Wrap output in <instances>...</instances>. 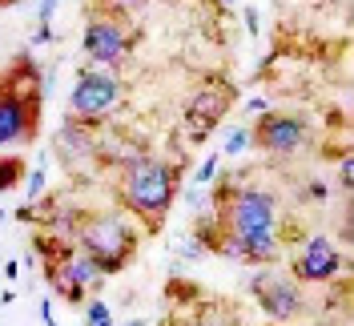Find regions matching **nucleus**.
Listing matches in <instances>:
<instances>
[{
  "label": "nucleus",
  "instance_id": "obj_1",
  "mask_svg": "<svg viewBox=\"0 0 354 326\" xmlns=\"http://www.w3.org/2000/svg\"><path fill=\"white\" fill-rule=\"evenodd\" d=\"M214 214H218L221 238L218 254L238 258L245 266H274L282 262V242H278V197L258 185H238L234 177H221L214 194Z\"/></svg>",
  "mask_w": 354,
  "mask_h": 326
},
{
  "label": "nucleus",
  "instance_id": "obj_2",
  "mask_svg": "<svg viewBox=\"0 0 354 326\" xmlns=\"http://www.w3.org/2000/svg\"><path fill=\"white\" fill-rule=\"evenodd\" d=\"M177 194H181V165L177 161L149 157V153L133 157L129 165L121 170V181H117L121 206L133 217H141L149 234L161 230V221H165V214H169V206H174Z\"/></svg>",
  "mask_w": 354,
  "mask_h": 326
},
{
  "label": "nucleus",
  "instance_id": "obj_3",
  "mask_svg": "<svg viewBox=\"0 0 354 326\" xmlns=\"http://www.w3.org/2000/svg\"><path fill=\"white\" fill-rule=\"evenodd\" d=\"M41 65L21 53L0 77V153L32 145L41 133Z\"/></svg>",
  "mask_w": 354,
  "mask_h": 326
},
{
  "label": "nucleus",
  "instance_id": "obj_4",
  "mask_svg": "<svg viewBox=\"0 0 354 326\" xmlns=\"http://www.w3.org/2000/svg\"><path fill=\"white\" fill-rule=\"evenodd\" d=\"M77 246L85 250L88 258L97 262L105 274H117L125 270L141 246V234L133 230V221L125 214H85V221L77 226Z\"/></svg>",
  "mask_w": 354,
  "mask_h": 326
},
{
  "label": "nucleus",
  "instance_id": "obj_5",
  "mask_svg": "<svg viewBox=\"0 0 354 326\" xmlns=\"http://www.w3.org/2000/svg\"><path fill=\"white\" fill-rule=\"evenodd\" d=\"M121 109V81L113 77V69L81 65L77 69V85L68 93V113L81 125H101Z\"/></svg>",
  "mask_w": 354,
  "mask_h": 326
},
{
  "label": "nucleus",
  "instance_id": "obj_6",
  "mask_svg": "<svg viewBox=\"0 0 354 326\" xmlns=\"http://www.w3.org/2000/svg\"><path fill=\"white\" fill-rule=\"evenodd\" d=\"M44 278H48V286H53L65 302H85L88 290H101L109 274L88 258L81 246H73V242H68L65 254H61L57 262H44Z\"/></svg>",
  "mask_w": 354,
  "mask_h": 326
},
{
  "label": "nucleus",
  "instance_id": "obj_7",
  "mask_svg": "<svg viewBox=\"0 0 354 326\" xmlns=\"http://www.w3.org/2000/svg\"><path fill=\"white\" fill-rule=\"evenodd\" d=\"M133 44H137V37H133V28L125 17H113V12H101V8L88 12L85 57L97 69H117L133 53Z\"/></svg>",
  "mask_w": 354,
  "mask_h": 326
},
{
  "label": "nucleus",
  "instance_id": "obj_8",
  "mask_svg": "<svg viewBox=\"0 0 354 326\" xmlns=\"http://www.w3.org/2000/svg\"><path fill=\"white\" fill-rule=\"evenodd\" d=\"M238 101V89L230 85L221 73H209L198 89H194V97H189V105H185V133H189V141L201 145L214 125H218L221 117L230 113V105Z\"/></svg>",
  "mask_w": 354,
  "mask_h": 326
},
{
  "label": "nucleus",
  "instance_id": "obj_9",
  "mask_svg": "<svg viewBox=\"0 0 354 326\" xmlns=\"http://www.w3.org/2000/svg\"><path fill=\"white\" fill-rule=\"evenodd\" d=\"M346 270V254L334 246L330 234H314L302 242V254L290 258V278L298 286H318V282H334Z\"/></svg>",
  "mask_w": 354,
  "mask_h": 326
},
{
  "label": "nucleus",
  "instance_id": "obj_10",
  "mask_svg": "<svg viewBox=\"0 0 354 326\" xmlns=\"http://www.w3.org/2000/svg\"><path fill=\"white\" fill-rule=\"evenodd\" d=\"M250 145L274 153V157H294V153H302L310 145V129L294 113H270L266 109L262 121L250 129Z\"/></svg>",
  "mask_w": 354,
  "mask_h": 326
},
{
  "label": "nucleus",
  "instance_id": "obj_11",
  "mask_svg": "<svg viewBox=\"0 0 354 326\" xmlns=\"http://www.w3.org/2000/svg\"><path fill=\"white\" fill-rule=\"evenodd\" d=\"M250 290H254V298L262 306L266 314L274 318V323H290L298 310H302V290L294 278H282V274H254L250 278Z\"/></svg>",
  "mask_w": 354,
  "mask_h": 326
},
{
  "label": "nucleus",
  "instance_id": "obj_12",
  "mask_svg": "<svg viewBox=\"0 0 354 326\" xmlns=\"http://www.w3.org/2000/svg\"><path fill=\"white\" fill-rule=\"evenodd\" d=\"M85 221V214L77 210V206H68V201H53L48 210H44V226H48V234H57V238L73 242L77 238V226Z\"/></svg>",
  "mask_w": 354,
  "mask_h": 326
},
{
  "label": "nucleus",
  "instance_id": "obj_13",
  "mask_svg": "<svg viewBox=\"0 0 354 326\" xmlns=\"http://www.w3.org/2000/svg\"><path fill=\"white\" fill-rule=\"evenodd\" d=\"M153 0H97L93 8H101V12H113V17H125V21H133L137 12H145Z\"/></svg>",
  "mask_w": 354,
  "mask_h": 326
},
{
  "label": "nucleus",
  "instance_id": "obj_14",
  "mask_svg": "<svg viewBox=\"0 0 354 326\" xmlns=\"http://www.w3.org/2000/svg\"><path fill=\"white\" fill-rule=\"evenodd\" d=\"M21 177H24V161L21 157H4V153H0V190H12Z\"/></svg>",
  "mask_w": 354,
  "mask_h": 326
},
{
  "label": "nucleus",
  "instance_id": "obj_15",
  "mask_svg": "<svg viewBox=\"0 0 354 326\" xmlns=\"http://www.w3.org/2000/svg\"><path fill=\"white\" fill-rule=\"evenodd\" d=\"M250 150V129L245 125H238V129L225 133V141H221V157H238V153Z\"/></svg>",
  "mask_w": 354,
  "mask_h": 326
},
{
  "label": "nucleus",
  "instance_id": "obj_16",
  "mask_svg": "<svg viewBox=\"0 0 354 326\" xmlns=\"http://www.w3.org/2000/svg\"><path fill=\"white\" fill-rule=\"evenodd\" d=\"M85 326H113V310L101 302V298H93V302H88V323Z\"/></svg>",
  "mask_w": 354,
  "mask_h": 326
},
{
  "label": "nucleus",
  "instance_id": "obj_17",
  "mask_svg": "<svg viewBox=\"0 0 354 326\" xmlns=\"http://www.w3.org/2000/svg\"><path fill=\"white\" fill-rule=\"evenodd\" d=\"M41 190H44V165H37V170L28 174V201H37Z\"/></svg>",
  "mask_w": 354,
  "mask_h": 326
},
{
  "label": "nucleus",
  "instance_id": "obj_18",
  "mask_svg": "<svg viewBox=\"0 0 354 326\" xmlns=\"http://www.w3.org/2000/svg\"><path fill=\"white\" fill-rule=\"evenodd\" d=\"M218 153H214V157H205V161H201V170H198V181L201 185H205V181H214V177H218Z\"/></svg>",
  "mask_w": 354,
  "mask_h": 326
},
{
  "label": "nucleus",
  "instance_id": "obj_19",
  "mask_svg": "<svg viewBox=\"0 0 354 326\" xmlns=\"http://www.w3.org/2000/svg\"><path fill=\"white\" fill-rule=\"evenodd\" d=\"M57 4H61V0H41V4H37V24H53Z\"/></svg>",
  "mask_w": 354,
  "mask_h": 326
},
{
  "label": "nucleus",
  "instance_id": "obj_20",
  "mask_svg": "<svg viewBox=\"0 0 354 326\" xmlns=\"http://www.w3.org/2000/svg\"><path fill=\"white\" fill-rule=\"evenodd\" d=\"M351 170H354V161L351 157H342V161H338V185H342V194L351 190Z\"/></svg>",
  "mask_w": 354,
  "mask_h": 326
},
{
  "label": "nucleus",
  "instance_id": "obj_21",
  "mask_svg": "<svg viewBox=\"0 0 354 326\" xmlns=\"http://www.w3.org/2000/svg\"><path fill=\"white\" fill-rule=\"evenodd\" d=\"M201 254H205V246H201V242H185V246H181V258H185V262H198Z\"/></svg>",
  "mask_w": 354,
  "mask_h": 326
},
{
  "label": "nucleus",
  "instance_id": "obj_22",
  "mask_svg": "<svg viewBox=\"0 0 354 326\" xmlns=\"http://www.w3.org/2000/svg\"><path fill=\"white\" fill-rule=\"evenodd\" d=\"M53 41V24H37V33H32V44H48Z\"/></svg>",
  "mask_w": 354,
  "mask_h": 326
},
{
  "label": "nucleus",
  "instance_id": "obj_23",
  "mask_svg": "<svg viewBox=\"0 0 354 326\" xmlns=\"http://www.w3.org/2000/svg\"><path fill=\"white\" fill-rule=\"evenodd\" d=\"M310 201H326V197H330V190H326V185H322V181H314V185H310Z\"/></svg>",
  "mask_w": 354,
  "mask_h": 326
},
{
  "label": "nucleus",
  "instance_id": "obj_24",
  "mask_svg": "<svg viewBox=\"0 0 354 326\" xmlns=\"http://www.w3.org/2000/svg\"><path fill=\"white\" fill-rule=\"evenodd\" d=\"M245 28L258 33V8H245Z\"/></svg>",
  "mask_w": 354,
  "mask_h": 326
},
{
  "label": "nucleus",
  "instance_id": "obj_25",
  "mask_svg": "<svg viewBox=\"0 0 354 326\" xmlns=\"http://www.w3.org/2000/svg\"><path fill=\"white\" fill-rule=\"evenodd\" d=\"M245 109H250V113H266V109H270V101H266V97H254Z\"/></svg>",
  "mask_w": 354,
  "mask_h": 326
},
{
  "label": "nucleus",
  "instance_id": "obj_26",
  "mask_svg": "<svg viewBox=\"0 0 354 326\" xmlns=\"http://www.w3.org/2000/svg\"><path fill=\"white\" fill-rule=\"evenodd\" d=\"M41 318H44V326H57V323H53V302H48V298L41 302Z\"/></svg>",
  "mask_w": 354,
  "mask_h": 326
},
{
  "label": "nucleus",
  "instance_id": "obj_27",
  "mask_svg": "<svg viewBox=\"0 0 354 326\" xmlns=\"http://www.w3.org/2000/svg\"><path fill=\"white\" fill-rule=\"evenodd\" d=\"M185 206H194V210L201 206V194H198V190H189V194H185Z\"/></svg>",
  "mask_w": 354,
  "mask_h": 326
},
{
  "label": "nucleus",
  "instance_id": "obj_28",
  "mask_svg": "<svg viewBox=\"0 0 354 326\" xmlns=\"http://www.w3.org/2000/svg\"><path fill=\"white\" fill-rule=\"evenodd\" d=\"M189 326H221V323H218V318H194Z\"/></svg>",
  "mask_w": 354,
  "mask_h": 326
},
{
  "label": "nucleus",
  "instance_id": "obj_29",
  "mask_svg": "<svg viewBox=\"0 0 354 326\" xmlns=\"http://www.w3.org/2000/svg\"><path fill=\"white\" fill-rule=\"evenodd\" d=\"M121 326H145V323H141V318H133V323H121Z\"/></svg>",
  "mask_w": 354,
  "mask_h": 326
},
{
  "label": "nucleus",
  "instance_id": "obj_30",
  "mask_svg": "<svg viewBox=\"0 0 354 326\" xmlns=\"http://www.w3.org/2000/svg\"><path fill=\"white\" fill-rule=\"evenodd\" d=\"M218 4H225V8H230V4H234V0H218Z\"/></svg>",
  "mask_w": 354,
  "mask_h": 326
},
{
  "label": "nucleus",
  "instance_id": "obj_31",
  "mask_svg": "<svg viewBox=\"0 0 354 326\" xmlns=\"http://www.w3.org/2000/svg\"><path fill=\"white\" fill-rule=\"evenodd\" d=\"M0 221H4V214H0Z\"/></svg>",
  "mask_w": 354,
  "mask_h": 326
}]
</instances>
